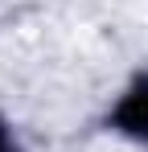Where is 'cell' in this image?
Listing matches in <instances>:
<instances>
[{
	"label": "cell",
	"mask_w": 148,
	"mask_h": 152,
	"mask_svg": "<svg viewBox=\"0 0 148 152\" xmlns=\"http://www.w3.org/2000/svg\"><path fill=\"white\" fill-rule=\"evenodd\" d=\"M115 124H119L123 132H132V136H144V132H148V78H144V82H136L132 95L119 103Z\"/></svg>",
	"instance_id": "1"
},
{
	"label": "cell",
	"mask_w": 148,
	"mask_h": 152,
	"mask_svg": "<svg viewBox=\"0 0 148 152\" xmlns=\"http://www.w3.org/2000/svg\"><path fill=\"white\" fill-rule=\"evenodd\" d=\"M0 152H12V144H8V132L0 127Z\"/></svg>",
	"instance_id": "2"
}]
</instances>
